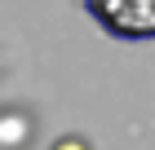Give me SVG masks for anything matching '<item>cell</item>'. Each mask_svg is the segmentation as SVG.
<instances>
[{
	"label": "cell",
	"mask_w": 155,
	"mask_h": 150,
	"mask_svg": "<svg viewBox=\"0 0 155 150\" xmlns=\"http://www.w3.org/2000/svg\"><path fill=\"white\" fill-rule=\"evenodd\" d=\"M84 9L115 40H155V0H84Z\"/></svg>",
	"instance_id": "6da1fadb"
},
{
	"label": "cell",
	"mask_w": 155,
	"mask_h": 150,
	"mask_svg": "<svg viewBox=\"0 0 155 150\" xmlns=\"http://www.w3.org/2000/svg\"><path fill=\"white\" fill-rule=\"evenodd\" d=\"M53 150H89V141H84V137H58Z\"/></svg>",
	"instance_id": "7a4b0ae2"
}]
</instances>
